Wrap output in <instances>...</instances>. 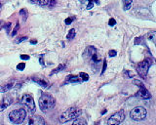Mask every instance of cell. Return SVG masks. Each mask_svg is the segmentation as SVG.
Instances as JSON below:
<instances>
[{
    "label": "cell",
    "instance_id": "cell-27",
    "mask_svg": "<svg viewBox=\"0 0 156 125\" xmlns=\"http://www.w3.org/2000/svg\"><path fill=\"white\" fill-rule=\"evenodd\" d=\"M3 28H5V31L7 32L10 31V28H11V23H6V24H3Z\"/></svg>",
    "mask_w": 156,
    "mask_h": 125
},
{
    "label": "cell",
    "instance_id": "cell-2",
    "mask_svg": "<svg viewBox=\"0 0 156 125\" xmlns=\"http://www.w3.org/2000/svg\"><path fill=\"white\" fill-rule=\"evenodd\" d=\"M81 109H77V108H70L68 109H66L65 112L62 113V115L60 116V121L62 123L68 122V121L76 119L77 117H79L81 115Z\"/></svg>",
    "mask_w": 156,
    "mask_h": 125
},
{
    "label": "cell",
    "instance_id": "cell-30",
    "mask_svg": "<svg viewBox=\"0 0 156 125\" xmlns=\"http://www.w3.org/2000/svg\"><path fill=\"white\" fill-rule=\"evenodd\" d=\"M108 55H109V57H114L115 55H117V52L115 50H109Z\"/></svg>",
    "mask_w": 156,
    "mask_h": 125
},
{
    "label": "cell",
    "instance_id": "cell-31",
    "mask_svg": "<svg viewBox=\"0 0 156 125\" xmlns=\"http://www.w3.org/2000/svg\"><path fill=\"white\" fill-rule=\"evenodd\" d=\"M49 7L50 8H53V7L56 5V0H49Z\"/></svg>",
    "mask_w": 156,
    "mask_h": 125
},
{
    "label": "cell",
    "instance_id": "cell-29",
    "mask_svg": "<svg viewBox=\"0 0 156 125\" xmlns=\"http://www.w3.org/2000/svg\"><path fill=\"white\" fill-rule=\"evenodd\" d=\"M103 68H102V74H103V73H105V69H106V67H107V62H106V60L105 59V60H103Z\"/></svg>",
    "mask_w": 156,
    "mask_h": 125
},
{
    "label": "cell",
    "instance_id": "cell-20",
    "mask_svg": "<svg viewBox=\"0 0 156 125\" xmlns=\"http://www.w3.org/2000/svg\"><path fill=\"white\" fill-rule=\"evenodd\" d=\"M20 15H21L22 17H23L24 21L25 22V21H27V16H28L27 10V9H22V10L20 11Z\"/></svg>",
    "mask_w": 156,
    "mask_h": 125
},
{
    "label": "cell",
    "instance_id": "cell-38",
    "mask_svg": "<svg viewBox=\"0 0 156 125\" xmlns=\"http://www.w3.org/2000/svg\"><path fill=\"white\" fill-rule=\"evenodd\" d=\"M1 7H2V1L0 0V10H1Z\"/></svg>",
    "mask_w": 156,
    "mask_h": 125
},
{
    "label": "cell",
    "instance_id": "cell-25",
    "mask_svg": "<svg viewBox=\"0 0 156 125\" xmlns=\"http://www.w3.org/2000/svg\"><path fill=\"white\" fill-rule=\"evenodd\" d=\"M74 20H75V17H69V18H66V19L65 20V23L66 25H70Z\"/></svg>",
    "mask_w": 156,
    "mask_h": 125
},
{
    "label": "cell",
    "instance_id": "cell-13",
    "mask_svg": "<svg viewBox=\"0 0 156 125\" xmlns=\"http://www.w3.org/2000/svg\"><path fill=\"white\" fill-rule=\"evenodd\" d=\"M137 96H139L140 98H143V99H150L151 98V95L150 93L148 92V90L146 89V87L144 88H140V91L137 93Z\"/></svg>",
    "mask_w": 156,
    "mask_h": 125
},
{
    "label": "cell",
    "instance_id": "cell-18",
    "mask_svg": "<svg viewBox=\"0 0 156 125\" xmlns=\"http://www.w3.org/2000/svg\"><path fill=\"white\" fill-rule=\"evenodd\" d=\"M65 68V64L59 65V67H58L57 68H55L54 71L50 73V75H53V74H55V73H58V72H60V71H64Z\"/></svg>",
    "mask_w": 156,
    "mask_h": 125
},
{
    "label": "cell",
    "instance_id": "cell-3",
    "mask_svg": "<svg viewBox=\"0 0 156 125\" xmlns=\"http://www.w3.org/2000/svg\"><path fill=\"white\" fill-rule=\"evenodd\" d=\"M25 117H27V112L24 109H18L12 111L9 113V119L14 124H21L23 123Z\"/></svg>",
    "mask_w": 156,
    "mask_h": 125
},
{
    "label": "cell",
    "instance_id": "cell-7",
    "mask_svg": "<svg viewBox=\"0 0 156 125\" xmlns=\"http://www.w3.org/2000/svg\"><path fill=\"white\" fill-rule=\"evenodd\" d=\"M22 103L24 105H25L27 108L30 109L31 112H34L35 111V103L34 99L31 96L30 94H25L23 97H22Z\"/></svg>",
    "mask_w": 156,
    "mask_h": 125
},
{
    "label": "cell",
    "instance_id": "cell-21",
    "mask_svg": "<svg viewBox=\"0 0 156 125\" xmlns=\"http://www.w3.org/2000/svg\"><path fill=\"white\" fill-rule=\"evenodd\" d=\"M123 3H124V10H128L132 5L133 0H123Z\"/></svg>",
    "mask_w": 156,
    "mask_h": 125
},
{
    "label": "cell",
    "instance_id": "cell-34",
    "mask_svg": "<svg viewBox=\"0 0 156 125\" xmlns=\"http://www.w3.org/2000/svg\"><path fill=\"white\" fill-rule=\"evenodd\" d=\"M20 58L22 59V60H29V58L30 57H29L28 55H21Z\"/></svg>",
    "mask_w": 156,
    "mask_h": 125
},
{
    "label": "cell",
    "instance_id": "cell-15",
    "mask_svg": "<svg viewBox=\"0 0 156 125\" xmlns=\"http://www.w3.org/2000/svg\"><path fill=\"white\" fill-rule=\"evenodd\" d=\"M80 81V77L77 75H68L65 78V84H68V83H77Z\"/></svg>",
    "mask_w": 156,
    "mask_h": 125
},
{
    "label": "cell",
    "instance_id": "cell-8",
    "mask_svg": "<svg viewBox=\"0 0 156 125\" xmlns=\"http://www.w3.org/2000/svg\"><path fill=\"white\" fill-rule=\"evenodd\" d=\"M27 125H46L45 120L40 115H32L28 120Z\"/></svg>",
    "mask_w": 156,
    "mask_h": 125
},
{
    "label": "cell",
    "instance_id": "cell-37",
    "mask_svg": "<svg viewBox=\"0 0 156 125\" xmlns=\"http://www.w3.org/2000/svg\"><path fill=\"white\" fill-rule=\"evenodd\" d=\"M30 43L31 44H36L37 43V40H30Z\"/></svg>",
    "mask_w": 156,
    "mask_h": 125
},
{
    "label": "cell",
    "instance_id": "cell-33",
    "mask_svg": "<svg viewBox=\"0 0 156 125\" xmlns=\"http://www.w3.org/2000/svg\"><path fill=\"white\" fill-rule=\"evenodd\" d=\"M116 24V22H115V20L113 19V18H111V19H109V21H108V25H111V27H113V25Z\"/></svg>",
    "mask_w": 156,
    "mask_h": 125
},
{
    "label": "cell",
    "instance_id": "cell-35",
    "mask_svg": "<svg viewBox=\"0 0 156 125\" xmlns=\"http://www.w3.org/2000/svg\"><path fill=\"white\" fill-rule=\"evenodd\" d=\"M25 39H27V36H24V37H20L18 40H16V43H20V42H22V41H25Z\"/></svg>",
    "mask_w": 156,
    "mask_h": 125
},
{
    "label": "cell",
    "instance_id": "cell-28",
    "mask_svg": "<svg viewBox=\"0 0 156 125\" xmlns=\"http://www.w3.org/2000/svg\"><path fill=\"white\" fill-rule=\"evenodd\" d=\"M19 28H20V24H19V23H17L16 27H15L14 31H13V32H12V36H15V35H16V33H17V32H18V31H19Z\"/></svg>",
    "mask_w": 156,
    "mask_h": 125
},
{
    "label": "cell",
    "instance_id": "cell-4",
    "mask_svg": "<svg viewBox=\"0 0 156 125\" xmlns=\"http://www.w3.org/2000/svg\"><path fill=\"white\" fill-rule=\"evenodd\" d=\"M146 115H147L146 109L143 108V106H137V108L133 109L132 112H130V116H131V118L134 120H137V121L144 119L146 117Z\"/></svg>",
    "mask_w": 156,
    "mask_h": 125
},
{
    "label": "cell",
    "instance_id": "cell-23",
    "mask_svg": "<svg viewBox=\"0 0 156 125\" xmlns=\"http://www.w3.org/2000/svg\"><path fill=\"white\" fill-rule=\"evenodd\" d=\"M79 77L83 80V81H88L89 80V74H87V73H85V72H80Z\"/></svg>",
    "mask_w": 156,
    "mask_h": 125
},
{
    "label": "cell",
    "instance_id": "cell-6",
    "mask_svg": "<svg viewBox=\"0 0 156 125\" xmlns=\"http://www.w3.org/2000/svg\"><path fill=\"white\" fill-rule=\"evenodd\" d=\"M150 65H151V62L148 60H144L138 65V67H137V71H138V73L143 77V78H146L147 72H148V71H149Z\"/></svg>",
    "mask_w": 156,
    "mask_h": 125
},
{
    "label": "cell",
    "instance_id": "cell-9",
    "mask_svg": "<svg viewBox=\"0 0 156 125\" xmlns=\"http://www.w3.org/2000/svg\"><path fill=\"white\" fill-rule=\"evenodd\" d=\"M31 80L43 88L49 87V81H48L45 77H43V76H33V77H31Z\"/></svg>",
    "mask_w": 156,
    "mask_h": 125
},
{
    "label": "cell",
    "instance_id": "cell-17",
    "mask_svg": "<svg viewBox=\"0 0 156 125\" xmlns=\"http://www.w3.org/2000/svg\"><path fill=\"white\" fill-rule=\"evenodd\" d=\"M72 125H87V121L83 117H77L75 121L72 123Z\"/></svg>",
    "mask_w": 156,
    "mask_h": 125
},
{
    "label": "cell",
    "instance_id": "cell-1",
    "mask_svg": "<svg viewBox=\"0 0 156 125\" xmlns=\"http://www.w3.org/2000/svg\"><path fill=\"white\" fill-rule=\"evenodd\" d=\"M56 105V99L50 94L43 93L39 98V108L42 112H46L52 109Z\"/></svg>",
    "mask_w": 156,
    "mask_h": 125
},
{
    "label": "cell",
    "instance_id": "cell-10",
    "mask_svg": "<svg viewBox=\"0 0 156 125\" xmlns=\"http://www.w3.org/2000/svg\"><path fill=\"white\" fill-rule=\"evenodd\" d=\"M97 53V49L94 46H88L86 49H85L84 53H83V58L85 61H90V59L94 56V55Z\"/></svg>",
    "mask_w": 156,
    "mask_h": 125
},
{
    "label": "cell",
    "instance_id": "cell-5",
    "mask_svg": "<svg viewBox=\"0 0 156 125\" xmlns=\"http://www.w3.org/2000/svg\"><path fill=\"white\" fill-rule=\"evenodd\" d=\"M125 119V112L123 109H120L119 112L114 113L113 115H111L110 118L107 120V124L108 125H119L120 123L123 122Z\"/></svg>",
    "mask_w": 156,
    "mask_h": 125
},
{
    "label": "cell",
    "instance_id": "cell-11",
    "mask_svg": "<svg viewBox=\"0 0 156 125\" xmlns=\"http://www.w3.org/2000/svg\"><path fill=\"white\" fill-rule=\"evenodd\" d=\"M12 102H13V99L11 96H6L3 98V100L0 102V112L4 111L6 108H8V106L12 104Z\"/></svg>",
    "mask_w": 156,
    "mask_h": 125
},
{
    "label": "cell",
    "instance_id": "cell-19",
    "mask_svg": "<svg viewBox=\"0 0 156 125\" xmlns=\"http://www.w3.org/2000/svg\"><path fill=\"white\" fill-rule=\"evenodd\" d=\"M75 34H76L75 29H74V28L70 29L69 32L68 33V35H66V38H68V39H73L74 37H75Z\"/></svg>",
    "mask_w": 156,
    "mask_h": 125
},
{
    "label": "cell",
    "instance_id": "cell-16",
    "mask_svg": "<svg viewBox=\"0 0 156 125\" xmlns=\"http://www.w3.org/2000/svg\"><path fill=\"white\" fill-rule=\"evenodd\" d=\"M30 2L39 6H47L49 4V0H30Z\"/></svg>",
    "mask_w": 156,
    "mask_h": 125
},
{
    "label": "cell",
    "instance_id": "cell-24",
    "mask_svg": "<svg viewBox=\"0 0 156 125\" xmlns=\"http://www.w3.org/2000/svg\"><path fill=\"white\" fill-rule=\"evenodd\" d=\"M133 82H134V84H135V85H137V86L140 87V88H144V84H143L142 81H140V80H137V79H135Z\"/></svg>",
    "mask_w": 156,
    "mask_h": 125
},
{
    "label": "cell",
    "instance_id": "cell-14",
    "mask_svg": "<svg viewBox=\"0 0 156 125\" xmlns=\"http://www.w3.org/2000/svg\"><path fill=\"white\" fill-rule=\"evenodd\" d=\"M14 84H15V81H14V80H12V81H10L8 83L4 84V85L0 86V92H1V93H5V92L9 91L10 89H12V88H13Z\"/></svg>",
    "mask_w": 156,
    "mask_h": 125
},
{
    "label": "cell",
    "instance_id": "cell-36",
    "mask_svg": "<svg viewBox=\"0 0 156 125\" xmlns=\"http://www.w3.org/2000/svg\"><path fill=\"white\" fill-rule=\"evenodd\" d=\"M125 72L127 73V76H128V77H133V76H134V73H132L131 71H125Z\"/></svg>",
    "mask_w": 156,
    "mask_h": 125
},
{
    "label": "cell",
    "instance_id": "cell-12",
    "mask_svg": "<svg viewBox=\"0 0 156 125\" xmlns=\"http://www.w3.org/2000/svg\"><path fill=\"white\" fill-rule=\"evenodd\" d=\"M80 3L82 4L84 7H86V9L90 10L94 7L95 3L96 4H100V1L99 0H80Z\"/></svg>",
    "mask_w": 156,
    "mask_h": 125
},
{
    "label": "cell",
    "instance_id": "cell-32",
    "mask_svg": "<svg viewBox=\"0 0 156 125\" xmlns=\"http://www.w3.org/2000/svg\"><path fill=\"white\" fill-rule=\"evenodd\" d=\"M43 57H44V55H40L39 56V62H40V64H41L42 67H45V65H44V61H43Z\"/></svg>",
    "mask_w": 156,
    "mask_h": 125
},
{
    "label": "cell",
    "instance_id": "cell-22",
    "mask_svg": "<svg viewBox=\"0 0 156 125\" xmlns=\"http://www.w3.org/2000/svg\"><path fill=\"white\" fill-rule=\"evenodd\" d=\"M148 39L150 40V41H152L153 43H155V37H156V33H155V31H151L148 33Z\"/></svg>",
    "mask_w": 156,
    "mask_h": 125
},
{
    "label": "cell",
    "instance_id": "cell-26",
    "mask_svg": "<svg viewBox=\"0 0 156 125\" xmlns=\"http://www.w3.org/2000/svg\"><path fill=\"white\" fill-rule=\"evenodd\" d=\"M25 68V62H20L18 65H17V69L18 71H24Z\"/></svg>",
    "mask_w": 156,
    "mask_h": 125
}]
</instances>
